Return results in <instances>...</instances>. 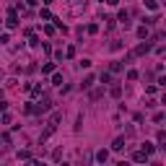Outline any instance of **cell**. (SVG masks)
I'll list each match as a JSON object with an SVG mask.
<instances>
[{"label": "cell", "instance_id": "1", "mask_svg": "<svg viewBox=\"0 0 166 166\" xmlns=\"http://www.w3.org/2000/svg\"><path fill=\"white\" fill-rule=\"evenodd\" d=\"M122 148H125V140H122V138H117V140H114V151H122Z\"/></svg>", "mask_w": 166, "mask_h": 166}]
</instances>
